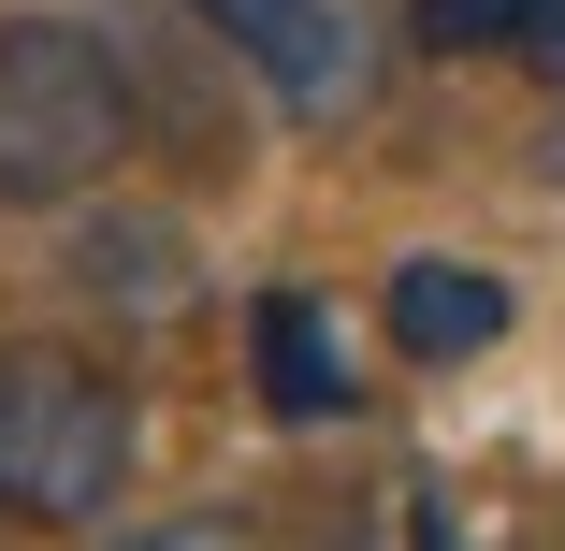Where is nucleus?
I'll use <instances>...</instances> for the list:
<instances>
[{
	"mask_svg": "<svg viewBox=\"0 0 565 551\" xmlns=\"http://www.w3.org/2000/svg\"><path fill=\"white\" fill-rule=\"evenodd\" d=\"M131 131H146L131 59L102 44L87 15H0V203H15V218L87 203L102 174L131 160Z\"/></svg>",
	"mask_w": 565,
	"mask_h": 551,
	"instance_id": "nucleus-1",
	"label": "nucleus"
},
{
	"mask_svg": "<svg viewBox=\"0 0 565 551\" xmlns=\"http://www.w3.org/2000/svg\"><path fill=\"white\" fill-rule=\"evenodd\" d=\"M131 451H146V406L117 363H87V349L15 363V392H0V508L15 522H102L131 494Z\"/></svg>",
	"mask_w": 565,
	"mask_h": 551,
	"instance_id": "nucleus-2",
	"label": "nucleus"
},
{
	"mask_svg": "<svg viewBox=\"0 0 565 551\" xmlns=\"http://www.w3.org/2000/svg\"><path fill=\"white\" fill-rule=\"evenodd\" d=\"M189 15L233 44L290 117H333V102H349V15H333V0H189Z\"/></svg>",
	"mask_w": 565,
	"mask_h": 551,
	"instance_id": "nucleus-3",
	"label": "nucleus"
},
{
	"mask_svg": "<svg viewBox=\"0 0 565 551\" xmlns=\"http://www.w3.org/2000/svg\"><path fill=\"white\" fill-rule=\"evenodd\" d=\"M508 319H522V305H508V276H479V262H392V290H377V335H392L420 378L479 363Z\"/></svg>",
	"mask_w": 565,
	"mask_h": 551,
	"instance_id": "nucleus-4",
	"label": "nucleus"
},
{
	"mask_svg": "<svg viewBox=\"0 0 565 551\" xmlns=\"http://www.w3.org/2000/svg\"><path fill=\"white\" fill-rule=\"evenodd\" d=\"M247 378H262L276 421H349V349H333L319 290H262L247 305Z\"/></svg>",
	"mask_w": 565,
	"mask_h": 551,
	"instance_id": "nucleus-5",
	"label": "nucleus"
},
{
	"mask_svg": "<svg viewBox=\"0 0 565 551\" xmlns=\"http://www.w3.org/2000/svg\"><path fill=\"white\" fill-rule=\"evenodd\" d=\"M73 276L102 290V305H131V319H174L189 305V233L174 218H73Z\"/></svg>",
	"mask_w": 565,
	"mask_h": 551,
	"instance_id": "nucleus-6",
	"label": "nucleus"
},
{
	"mask_svg": "<svg viewBox=\"0 0 565 551\" xmlns=\"http://www.w3.org/2000/svg\"><path fill=\"white\" fill-rule=\"evenodd\" d=\"M508 15H522V0H406V30H420L435 59H479V44H508Z\"/></svg>",
	"mask_w": 565,
	"mask_h": 551,
	"instance_id": "nucleus-7",
	"label": "nucleus"
},
{
	"mask_svg": "<svg viewBox=\"0 0 565 551\" xmlns=\"http://www.w3.org/2000/svg\"><path fill=\"white\" fill-rule=\"evenodd\" d=\"M508 73H536L551 102H565V0H522V15H508V44H493Z\"/></svg>",
	"mask_w": 565,
	"mask_h": 551,
	"instance_id": "nucleus-8",
	"label": "nucleus"
},
{
	"mask_svg": "<svg viewBox=\"0 0 565 551\" xmlns=\"http://www.w3.org/2000/svg\"><path fill=\"white\" fill-rule=\"evenodd\" d=\"M102 551H247V522H233V508H174V522H146V537H102Z\"/></svg>",
	"mask_w": 565,
	"mask_h": 551,
	"instance_id": "nucleus-9",
	"label": "nucleus"
},
{
	"mask_svg": "<svg viewBox=\"0 0 565 551\" xmlns=\"http://www.w3.org/2000/svg\"><path fill=\"white\" fill-rule=\"evenodd\" d=\"M536 160H551V189H565V117H551V146H536Z\"/></svg>",
	"mask_w": 565,
	"mask_h": 551,
	"instance_id": "nucleus-10",
	"label": "nucleus"
},
{
	"mask_svg": "<svg viewBox=\"0 0 565 551\" xmlns=\"http://www.w3.org/2000/svg\"><path fill=\"white\" fill-rule=\"evenodd\" d=\"M0 392H15V349H0Z\"/></svg>",
	"mask_w": 565,
	"mask_h": 551,
	"instance_id": "nucleus-11",
	"label": "nucleus"
}]
</instances>
